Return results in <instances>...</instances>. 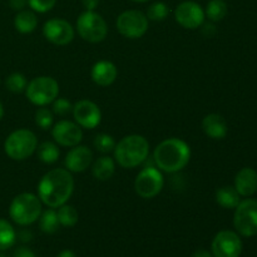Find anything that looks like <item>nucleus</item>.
I'll return each instance as SVG.
<instances>
[{"label": "nucleus", "instance_id": "nucleus-4", "mask_svg": "<svg viewBox=\"0 0 257 257\" xmlns=\"http://www.w3.org/2000/svg\"><path fill=\"white\" fill-rule=\"evenodd\" d=\"M42 211V201L39 197L34 193L24 192L13 198L9 216L19 226H29L39 220Z\"/></svg>", "mask_w": 257, "mask_h": 257}, {"label": "nucleus", "instance_id": "nucleus-27", "mask_svg": "<svg viewBox=\"0 0 257 257\" xmlns=\"http://www.w3.org/2000/svg\"><path fill=\"white\" fill-rule=\"evenodd\" d=\"M57 215H58V220H59L60 226H64V227H73V226L77 225L78 220H79L78 211L75 210L73 206L67 205V203L60 206Z\"/></svg>", "mask_w": 257, "mask_h": 257}, {"label": "nucleus", "instance_id": "nucleus-25", "mask_svg": "<svg viewBox=\"0 0 257 257\" xmlns=\"http://www.w3.org/2000/svg\"><path fill=\"white\" fill-rule=\"evenodd\" d=\"M17 241V232L9 221L0 218V251L13 247Z\"/></svg>", "mask_w": 257, "mask_h": 257}, {"label": "nucleus", "instance_id": "nucleus-9", "mask_svg": "<svg viewBox=\"0 0 257 257\" xmlns=\"http://www.w3.org/2000/svg\"><path fill=\"white\" fill-rule=\"evenodd\" d=\"M235 210L233 226L236 231L245 237L257 235V200L241 201Z\"/></svg>", "mask_w": 257, "mask_h": 257}, {"label": "nucleus", "instance_id": "nucleus-41", "mask_svg": "<svg viewBox=\"0 0 257 257\" xmlns=\"http://www.w3.org/2000/svg\"><path fill=\"white\" fill-rule=\"evenodd\" d=\"M131 2H135V3H146V2H150V0H131Z\"/></svg>", "mask_w": 257, "mask_h": 257}, {"label": "nucleus", "instance_id": "nucleus-32", "mask_svg": "<svg viewBox=\"0 0 257 257\" xmlns=\"http://www.w3.org/2000/svg\"><path fill=\"white\" fill-rule=\"evenodd\" d=\"M73 110V104L65 98H57V99L53 102V108L52 112L54 114L59 115V117H65L67 114H69Z\"/></svg>", "mask_w": 257, "mask_h": 257}, {"label": "nucleus", "instance_id": "nucleus-8", "mask_svg": "<svg viewBox=\"0 0 257 257\" xmlns=\"http://www.w3.org/2000/svg\"><path fill=\"white\" fill-rule=\"evenodd\" d=\"M165 186L162 172L156 166H146L140 171L135 180V191L145 200L155 198L161 193Z\"/></svg>", "mask_w": 257, "mask_h": 257}, {"label": "nucleus", "instance_id": "nucleus-17", "mask_svg": "<svg viewBox=\"0 0 257 257\" xmlns=\"http://www.w3.org/2000/svg\"><path fill=\"white\" fill-rule=\"evenodd\" d=\"M118 77V69L114 63L109 60H99L90 70V78L99 87H108L113 84Z\"/></svg>", "mask_w": 257, "mask_h": 257}, {"label": "nucleus", "instance_id": "nucleus-13", "mask_svg": "<svg viewBox=\"0 0 257 257\" xmlns=\"http://www.w3.org/2000/svg\"><path fill=\"white\" fill-rule=\"evenodd\" d=\"M213 257H240L242 242L240 236L230 230L220 231L212 241Z\"/></svg>", "mask_w": 257, "mask_h": 257}, {"label": "nucleus", "instance_id": "nucleus-14", "mask_svg": "<svg viewBox=\"0 0 257 257\" xmlns=\"http://www.w3.org/2000/svg\"><path fill=\"white\" fill-rule=\"evenodd\" d=\"M72 113L75 123L87 130H94L100 124V120H102V112L99 107L89 99L78 100L73 105Z\"/></svg>", "mask_w": 257, "mask_h": 257}, {"label": "nucleus", "instance_id": "nucleus-24", "mask_svg": "<svg viewBox=\"0 0 257 257\" xmlns=\"http://www.w3.org/2000/svg\"><path fill=\"white\" fill-rule=\"evenodd\" d=\"M35 152H37L39 161H42L45 165H53V163L57 162L60 156V151L58 146L55 143L49 142V141H45L42 145L38 146Z\"/></svg>", "mask_w": 257, "mask_h": 257}, {"label": "nucleus", "instance_id": "nucleus-15", "mask_svg": "<svg viewBox=\"0 0 257 257\" xmlns=\"http://www.w3.org/2000/svg\"><path fill=\"white\" fill-rule=\"evenodd\" d=\"M52 137L54 142L62 147H74L83 140V132L80 125L68 119H62L55 123L52 128Z\"/></svg>", "mask_w": 257, "mask_h": 257}, {"label": "nucleus", "instance_id": "nucleus-42", "mask_svg": "<svg viewBox=\"0 0 257 257\" xmlns=\"http://www.w3.org/2000/svg\"><path fill=\"white\" fill-rule=\"evenodd\" d=\"M0 257H7V256H4V255H3V253H0Z\"/></svg>", "mask_w": 257, "mask_h": 257}, {"label": "nucleus", "instance_id": "nucleus-21", "mask_svg": "<svg viewBox=\"0 0 257 257\" xmlns=\"http://www.w3.org/2000/svg\"><path fill=\"white\" fill-rule=\"evenodd\" d=\"M115 171V162L109 156L99 157L92 166V175L98 181H108L113 177Z\"/></svg>", "mask_w": 257, "mask_h": 257}, {"label": "nucleus", "instance_id": "nucleus-23", "mask_svg": "<svg viewBox=\"0 0 257 257\" xmlns=\"http://www.w3.org/2000/svg\"><path fill=\"white\" fill-rule=\"evenodd\" d=\"M39 227L40 230L48 235H53L57 232L60 227L59 220H58L57 211L54 208H48V210L42 211V215L39 217Z\"/></svg>", "mask_w": 257, "mask_h": 257}, {"label": "nucleus", "instance_id": "nucleus-6", "mask_svg": "<svg viewBox=\"0 0 257 257\" xmlns=\"http://www.w3.org/2000/svg\"><path fill=\"white\" fill-rule=\"evenodd\" d=\"M25 95L34 105L44 107L57 99L59 95V84L53 77L40 75L28 83Z\"/></svg>", "mask_w": 257, "mask_h": 257}, {"label": "nucleus", "instance_id": "nucleus-31", "mask_svg": "<svg viewBox=\"0 0 257 257\" xmlns=\"http://www.w3.org/2000/svg\"><path fill=\"white\" fill-rule=\"evenodd\" d=\"M34 118L35 124L39 128H42V130L47 131L53 125V122H54V113L44 105V107L38 108Z\"/></svg>", "mask_w": 257, "mask_h": 257}, {"label": "nucleus", "instance_id": "nucleus-19", "mask_svg": "<svg viewBox=\"0 0 257 257\" xmlns=\"http://www.w3.org/2000/svg\"><path fill=\"white\" fill-rule=\"evenodd\" d=\"M202 130L207 137L212 140H223L227 135V122L225 118L217 113L207 114L202 120Z\"/></svg>", "mask_w": 257, "mask_h": 257}, {"label": "nucleus", "instance_id": "nucleus-10", "mask_svg": "<svg viewBox=\"0 0 257 257\" xmlns=\"http://www.w3.org/2000/svg\"><path fill=\"white\" fill-rule=\"evenodd\" d=\"M115 27L123 37L128 39H138L147 33L148 18L140 10H125L117 18Z\"/></svg>", "mask_w": 257, "mask_h": 257}, {"label": "nucleus", "instance_id": "nucleus-3", "mask_svg": "<svg viewBox=\"0 0 257 257\" xmlns=\"http://www.w3.org/2000/svg\"><path fill=\"white\" fill-rule=\"evenodd\" d=\"M114 160L120 167L136 168L145 163L150 156V142L141 135L123 137L114 147Z\"/></svg>", "mask_w": 257, "mask_h": 257}, {"label": "nucleus", "instance_id": "nucleus-5", "mask_svg": "<svg viewBox=\"0 0 257 257\" xmlns=\"http://www.w3.org/2000/svg\"><path fill=\"white\" fill-rule=\"evenodd\" d=\"M38 148V138L34 132L27 128L14 131L4 142V151L9 158L14 161H24L35 153Z\"/></svg>", "mask_w": 257, "mask_h": 257}, {"label": "nucleus", "instance_id": "nucleus-37", "mask_svg": "<svg viewBox=\"0 0 257 257\" xmlns=\"http://www.w3.org/2000/svg\"><path fill=\"white\" fill-rule=\"evenodd\" d=\"M82 4L85 10H95L99 5V0H82Z\"/></svg>", "mask_w": 257, "mask_h": 257}, {"label": "nucleus", "instance_id": "nucleus-12", "mask_svg": "<svg viewBox=\"0 0 257 257\" xmlns=\"http://www.w3.org/2000/svg\"><path fill=\"white\" fill-rule=\"evenodd\" d=\"M205 10L198 3L186 0L177 5L175 9V19L178 24L186 29H197L205 23Z\"/></svg>", "mask_w": 257, "mask_h": 257}, {"label": "nucleus", "instance_id": "nucleus-30", "mask_svg": "<svg viewBox=\"0 0 257 257\" xmlns=\"http://www.w3.org/2000/svg\"><path fill=\"white\" fill-rule=\"evenodd\" d=\"M115 141L114 138L110 135H107V133H99V135L95 136L94 141H93V146H94L95 150L100 153H109L114 151L115 147Z\"/></svg>", "mask_w": 257, "mask_h": 257}, {"label": "nucleus", "instance_id": "nucleus-26", "mask_svg": "<svg viewBox=\"0 0 257 257\" xmlns=\"http://www.w3.org/2000/svg\"><path fill=\"white\" fill-rule=\"evenodd\" d=\"M205 15L210 22H221L227 15V4L225 0H210L206 7Z\"/></svg>", "mask_w": 257, "mask_h": 257}, {"label": "nucleus", "instance_id": "nucleus-20", "mask_svg": "<svg viewBox=\"0 0 257 257\" xmlns=\"http://www.w3.org/2000/svg\"><path fill=\"white\" fill-rule=\"evenodd\" d=\"M14 27L22 34H30L38 27V18L33 10L23 9L14 18Z\"/></svg>", "mask_w": 257, "mask_h": 257}, {"label": "nucleus", "instance_id": "nucleus-1", "mask_svg": "<svg viewBox=\"0 0 257 257\" xmlns=\"http://www.w3.org/2000/svg\"><path fill=\"white\" fill-rule=\"evenodd\" d=\"M37 190L42 203L50 208H59L72 197L74 178L65 168H54L40 178Z\"/></svg>", "mask_w": 257, "mask_h": 257}, {"label": "nucleus", "instance_id": "nucleus-35", "mask_svg": "<svg viewBox=\"0 0 257 257\" xmlns=\"http://www.w3.org/2000/svg\"><path fill=\"white\" fill-rule=\"evenodd\" d=\"M13 257H35V253L30 248L22 246V247H18L15 250L14 256Z\"/></svg>", "mask_w": 257, "mask_h": 257}, {"label": "nucleus", "instance_id": "nucleus-40", "mask_svg": "<svg viewBox=\"0 0 257 257\" xmlns=\"http://www.w3.org/2000/svg\"><path fill=\"white\" fill-rule=\"evenodd\" d=\"M3 117H4V107H3V104L0 103V120L3 119Z\"/></svg>", "mask_w": 257, "mask_h": 257}, {"label": "nucleus", "instance_id": "nucleus-39", "mask_svg": "<svg viewBox=\"0 0 257 257\" xmlns=\"http://www.w3.org/2000/svg\"><path fill=\"white\" fill-rule=\"evenodd\" d=\"M57 257H77V256H75V253L73 252L72 250H63L62 252L58 253Z\"/></svg>", "mask_w": 257, "mask_h": 257}, {"label": "nucleus", "instance_id": "nucleus-28", "mask_svg": "<svg viewBox=\"0 0 257 257\" xmlns=\"http://www.w3.org/2000/svg\"><path fill=\"white\" fill-rule=\"evenodd\" d=\"M28 85V80L22 73H13L5 80V87L12 93H23L25 92Z\"/></svg>", "mask_w": 257, "mask_h": 257}, {"label": "nucleus", "instance_id": "nucleus-22", "mask_svg": "<svg viewBox=\"0 0 257 257\" xmlns=\"http://www.w3.org/2000/svg\"><path fill=\"white\" fill-rule=\"evenodd\" d=\"M216 202L223 208H236L241 202L240 193L236 191L233 186H223L216 191Z\"/></svg>", "mask_w": 257, "mask_h": 257}, {"label": "nucleus", "instance_id": "nucleus-36", "mask_svg": "<svg viewBox=\"0 0 257 257\" xmlns=\"http://www.w3.org/2000/svg\"><path fill=\"white\" fill-rule=\"evenodd\" d=\"M28 4V0H9V5L13 10H17V12H20V10L24 9Z\"/></svg>", "mask_w": 257, "mask_h": 257}, {"label": "nucleus", "instance_id": "nucleus-2", "mask_svg": "<svg viewBox=\"0 0 257 257\" xmlns=\"http://www.w3.org/2000/svg\"><path fill=\"white\" fill-rule=\"evenodd\" d=\"M191 160V147L180 138L162 141L153 152V162L160 171L176 173L182 171Z\"/></svg>", "mask_w": 257, "mask_h": 257}, {"label": "nucleus", "instance_id": "nucleus-16", "mask_svg": "<svg viewBox=\"0 0 257 257\" xmlns=\"http://www.w3.org/2000/svg\"><path fill=\"white\" fill-rule=\"evenodd\" d=\"M93 162V152L85 146H74L64 158L65 170L72 173L84 172Z\"/></svg>", "mask_w": 257, "mask_h": 257}, {"label": "nucleus", "instance_id": "nucleus-7", "mask_svg": "<svg viewBox=\"0 0 257 257\" xmlns=\"http://www.w3.org/2000/svg\"><path fill=\"white\" fill-rule=\"evenodd\" d=\"M77 32L83 40L88 43H100L108 34V27L104 18L94 10H85L78 17Z\"/></svg>", "mask_w": 257, "mask_h": 257}, {"label": "nucleus", "instance_id": "nucleus-38", "mask_svg": "<svg viewBox=\"0 0 257 257\" xmlns=\"http://www.w3.org/2000/svg\"><path fill=\"white\" fill-rule=\"evenodd\" d=\"M192 257H213V255L211 252H208L207 250L200 248V250H197V251H195V252H193Z\"/></svg>", "mask_w": 257, "mask_h": 257}, {"label": "nucleus", "instance_id": "nucleus-29", "mask_svg": "<svg viewBox=\"0 0 257 257\" xmlns=\"http://www.w3.org/2000/svg\"><path fill=\"white\" fill-rule=\"evenodd\" d=\"M170 14V8L167 7V4H165L163 2H156L153 4H151L147 9V18L148 20H152V22H162Z\"/></svg>", "mask_w": 257, "mask_h": 257}, {"label": "nucleus", "instance_id": "nucleus-33", "mask_svg": "<svg viewBox=\"0 0 257 257\" xmlns=\"http://www.w3.org/2000/svg\"><path fill=\"white\" fill-rule=\"evenodd\" d=\"M55 4H57V0H28L30 9L40 14L50 12L55 7Z\"/></svg>", "mask_w": 257, "mask_h": 257}, {"label": "nucleus", "instance_id": "nucleus-34", "mask_svg": "<svg viewBox=\"0 0 257 257\" xmlns=\"http://www.w3.org/2000/svg\"><path fill=\"white\" fill-rule=\"evenodd\" d=\"M202 34L205 35L206 38H212L213 35L216 34V27L212 22L211 23H203L202 25Z\"/></svg>", "mask_w": 257, "mask_h": 257}, {"label": "nucleus", "instance_id": "nucleus-11", "mask_svg": "<svg viewBox=\"0 0 257 257\" xmlns=\"http://www.w3.org/2000/svg\"><path fill=\"white\" fill-rule=\"evenodd\" d=\"M43 35L55 45H68L74 39L75 30L69 22L59 18L47 20L43 25Z\"/></svg>", "mask_w": 257, "mask_h": 257}, {"label": "nucleus", "instance_id": "nucleus-18", "mask_svg": "<svg viewBox=\"0 0 257 257\" xmlns=\"http://www.w3.org/2000/svg\"><path fill=\"white\" fill-rule=\"evenodd\" d=\"M240 196L250 197L257 191V172L253 168L245 167L237 172L235 177V186Z\"/></svg>", "mask_w": 257, "mask_h": 257}]
</instances>
